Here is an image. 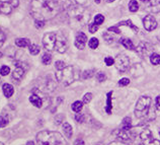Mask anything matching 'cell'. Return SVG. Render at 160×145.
<instances>
[{
    "label": "cell",
    "instance_id": "obj_1",
    "mask_svg": "<svg viewBox=\"0 0 160 145\" xmlns=\"http://www.w3.org/2000/svg\"><path fill=\"white\" fill-rule=\"evenodd\" d=\"M60 11V6L56 0H32L30 13L35 20H48L54 18Z\"/></svg>",
    "mask_w": 160,
    "mask_h": 145
},
{
    "label": "cell",
    "instance_id": "obj_2",
    "mask_svg": "<svg viewBox=\"0 0 160 145\" xmlns=\"http://www.w3.org/2000/svg\"><path fill=\"white\" fill-rule=\"evenodd\" d=\"M43 45L48 51H57L59 53H65L68 48V41L63 34L51 32L44 35Z\"/></svg>",
    "mask_w": 160,
    "mask_h": 145
},
{
    "label": "cell",
    "instance_id": "obj_3",
    "mask_svg": "<svg viewBox=\"0 0 160 145\" xmlns=\"http://www.w3.org/2000/svg\"><path fill=\"white\" fill-rule=\"evenodd\" d=\"M135 116L145 122L153 120L155 118V107L152 104L151 97L145 96L138 99L135 108Z\"/></svg>",
    "mask_w": 160,
    "mask_h": 145
},
{
    "label": "cell",
    "instance_id": "obj_4",
    "mask_svg": "<svg viewBox=\"0 0 160 145\" xmlns=\"http://www.w3.org/2000/svg\"><path fill=\"white\" fill-rule=\"evenodd\" d=\"M68 18L70 25H75V27H84L88 20V14L82 6L74 5L69 7Z\"/></svg>",
    "mask_w": 160,
    "mask_h": 145
},
{
    "label": "cell",
    "instance_id": "obj_5",
    "mask_svg": "<svg viewBox=\"0 0 160 145\" xmlns=\"http://www.w3.org/2000/svg\"><path fill=\"white\" fill-rule=\"evenodd\" d=\"M37 140L41 145H67L66 140L59 132L42 131L38 133Z\"/></svg>",
    "mask_w": 160,
    "mask_h": 145
},
{
    "label": "cell",
    "instance_id": "obj_6",
    "mask_svg": "<svg viewBox=\"0 0 160 145\" xmlns=\"http://www.w3.org/2000/svg\"><path fill=\"white\" fill-rule=\"evenodd\" d=\"M56 78L59 82L67 86L79 78V70L74 66H66L62 70H58L56 73Z\"/></svg>",
    "mask_w": 160,
    "mask_h": 145
},
{
    "label": "cell",
    "instance_id": "obj_7",
    "mask_svg": "<svg viewBox=\"0 0 160 145\" xmlns=\"http://www.w3.org/2000/svg\"><path fill=\"white\" fill-rule=\"evenodd\" d=\"M20 5V0H9V1H0V14L8 15L12 12L15 7Z\"/></svg>",
    "mask_w": 160,
    "mask_h": 145
},
{
    "label": "cell",
    "instance_id": "obj_8",
    "mask_svg": "<svg viewBox=\"0 0 160 145\" xmlns=\"http://www.w3.org/2000/svg\"><path fill=\"white\" fill-rule=\"evenodd\" d=\"M114 64H116L117 69L121 72H125L130 68V60L125 54H120L114 59Z\"/></svg>",
    "mask_w": 160,
    "mask_h": 145
},
{
    "label": "cell",
    "instance_id": "obj_9",
    "mask_svg": "<svg viewBox=\"0 0 160 145\" xmlns=\"http://www.w3.org/2000/svg\"><path fill=\"white\" fill-rule=\"evenodd\" d=\"M141 141H142L143 145H160V141L157 139H155L152 135V133L150 130H144L140 135Z\"/></svg>",
    "mask_w": 160,
    "mask_h": 145
},
{
    "label": "cell",
    "instance_id": "obj_10",
    "mask_svg": "<svg viewBox=\"0 0 160 145\" xmlns=\"http://www.w3.org/2000/svg\"><path fill=\"white\" fill-rule=\"evenodd\" d=\"M143 25H144V28L146 30H154L155 28H157V21L155 20L154 16L152 15H147L145 16V18L143 20Z\"/></svg>",
    "mask_w": 160,
    "mask_h": 145
},
{
    "label": "cell",
    "instance_id": "obj_11",
    "mask_svg": "<svg viewBox=\"0 0 160 145\" xmlns=\"http://www.w3.org/2000/svg\"><path fill=\"white\" fill-rule=\"evenodd\" d=\"M86 42H87L86 35H85L84 33H82V32L77 33L76 38H75V46H76V48L79 49V50H83L85 48Z\"/></svg>",
    "mask_w": 160,
    "mask_h": 145
},
{
    "label": "cell",
    "instance_id": "obj_12",
    "mask_svg": "<svg viewBox=\"0 0 160 145\" xmlns=\"http://www.w3.org/2000/svg\"><path fill=\"white\" fill-rule=\"evenodd\" d=\"M114 134H117V137L120 139V141L122 142H127L132 138V134H131V130H123V129H120V130H117L114 132Z\"/></svg>",
    "mask_w": 160,
    "mask_h": 145
},
{
    "label": "cell",
    "instance_id": "obj_13",
    "mask_svg": "<svg viewBox=\"0 0 160 145\" xmlns=\"http://www.w3.org/2000/svg\"><path fill=\"white\" fill-rule=\"evenodd\" d=\"M136 51L138 52V54H139L140 56L145 58V56H147L148 54L151 52V47H150L147 43H141L139 46L136 48Z\"/></svg>",
    "mask_w": 160,
    "mask_h": 145
},
{
    "label": "cell",
    "instance_id": "obj_14",
    "mask_svg": "<svg viewBox=\"0 0 160 145\" xmlns=\"http://www.w3.org/2000/svg\"><path fill=\"white\" fill-rule=\"evenodd\" d=\"M147 9L152 13L160 12V0H150Z\"/></svg>",
    "mask_w": 160,
    "mask_h": 145
},
{
    "label": "cell",
    "instance_id": "obj_15",
    "mask_svg": "<svg viewBox=\"0 0 160 145\" xmlns=\"http://www.w3.org/2000/svg\"><path fill=\"white\" fill-rule=\"evenodd\" d=\"M30 103H32L35 107H37V108H42V107H43V99H41L40 96H38L37 94H32V96H30Z\"/></svg>",
    "mask_w": 160,
    "mask_h": 145
},
{
    "label": "cell",
    "instance_id": "obj_16",
    "mask_svg": "<svg viewBox=\"0 0 160 145\" xmlns=\"http://www.w3.org/2000/svg\"><path fill=\"white\" fill-rule=\"evenodd\" d=\"M2 89H3V94L6 97H10L14 92L13 86L11 84H9V83H5V84H3Z\"/></svg>",
    "mask_w": 160,
    "mask_h": 145
},
{
    "label": "cell",
    "instance_id": "obj_17",
    "mask_svg": "<svg viewBox=\"0 0 160 145\" xmlns=\"http://www.w3.org/2000/svg\"><path fill=\"white\" fill-rule=\"evenodd\" d=\"M15 44L20 48H25V47L30 46V41L28 39H25V38H20V39L15 40Z\"/></svg>",
    "mask_w": 160,
    "mask_h": 145
},
{
    "label": "cell",
    "instance_id": "obj_18",
    "mask_svg": "<svg viewBox=\"0 0 160 145\" xmlns=\"http://www.w3.org/2000/svg\"><path fill=\"white\" fill-rule=\"evenodd\" d=\"M23 74H25V69L22 67H16V69L12 73V78L15 80H20L23 76Z\"/></svg>",
    "mask_w": 160,
    "mask_h": 145
},
{
    "label": "cell",
    "instance_id": "obj_19",
    "mask_svg": "<svg viewBox=\"0 0 160 145\" xmlns=\"http://www.w3.org/2000/svg\"><path fill=\"white\" fill-rule=\"evenodd\" d=\"M123 130H131L132 129V120L130 117H126L122 122V128Z\"/></svg>",
    "mask_w": 160,
    "mask_h": 145
},
{
    "label": "cell",
    "instance_id": "obj_20",
    "mask_svg": "<svg viewBox=\"0 0 160 145\" xmlns=\"http://www.w3.org/2000/svg\"><path fill=\"white\" fill-rule=\"evenodd\" d=\"M63 131L65 133L66 137L67 138H71L72 137V134H73V131H72V127L69 123H64L63 124Z\"/></svg>",
    "mask_w": 160,
    "mask_h": 145
},
{
    "label": "cell",
    "instance_id": "obj_21",
    "mask_svg": "<svg viewBox=\"0 0 160 145\" xmlns=\"http://www.w3.org/2000/svg\"><path fill=\"white\" fill-rule=\"evenodd\" d=\"M121 44L123 45L125 48H127L129 50H136L135 45L133 44V42L130 39H122L121 40Z\"/></svg>",
    "mask_w": 160,
    "mask_h": 145
},
{
    "label": "cell",
    "instance_id": "obj_22",
    "mask_svg": "<svg viewBox=\"0 0 160 145\" xmlns=\"http://www.w3.org/2000/svg\"><path fill=\"white\" fill-rule=\"evenodd\" d=\"M150 62L153 65H160V55L156 53H153L150 55Z\"/></svg>",
    "mask_w": 160,
    "mask_h": 145
},
{
    "label": "cell",
    "instance_id": "obj_23",
    "mask_svg": "<svg viewBox=\"0 0 160 145\" xmlns=\"http://www.w3.org/2000/svg\"><path fill=\"white\" fill-rule=\"evenodd\" d=\"M83 108V103L82 102H75V103L72 104V110L75 112V113H80V111L82 110Z\"/></svg>",
    "mask_w": 160,
    "mask_h": 145
},
{
    "label": "cell",
    "instance_id": "obj_24",
    "mask_svg": "<svg viewBox=\"0 0 160 145\" xmlns=\"http://www.w3.org/2000/svg\"><path fill=\"white\" fill-rule=\"evenodd\" d=\"M129 9H130L131 12H136V11L139 9V4L136 0H131L130 3H129Z\"/></svg>",
    "mask_w": 160,
    "mask_h": 145
},
{
    "label": "cell",
    "instance_id": "obj_25",
    "mask_svg": "<svg viewBox=\"0 0 160 145\" xmlns=\"http://www.w3.org/2000/svg\"><path fill=\"white\" fill-rule=\"evenodd\" d=\"M111 94H113L111 91L107 94V101H106V111L107 114L111 113Z\"/></svg>",
    "mask_w": 160,
    "mask_h": 145
},
{
    "label": "cell",
    "instance_id": "obj_26",
    "mask_svg": "<svg viewBox=\"0 0 160 145\" xmlns=\"http://www.w3.org/2000/svg\"><path fill=\"white\" fill-rule=\"evenodd\" d=\"M119 25H127V27H130L132 30H134L135 32H138V28L135 27V25H133V22L131 20H125V21H121L120 23H118V25L117 27H119Z\"/></svg>",
    "mask_w": 160,
    "mask_h": 145
},
{
    "label": "cell",
    "instance_id": "obj_27",
    "mask_svg": "<svg viewBox=\"0 0 160 145\" xmlns=\"http://www.w3.org/2000/svg\"><path fill=\"white\" fill-rule=\"evenodd\" d=\"M42 62H43V64H45V65H49V64L52 62L51 54H49V53L44 54L42 57Z\"/></svg>",
    "mask_w": 160,
    "mask_h": 145
},
{
    "label": "cell",
    "instance_id": "obj_28",
    "mask_svg": "<svg viewBox=\"0 0 160 145\" xmlns=\"http://www.w3.org/2000/svg\"><path fill=\"white\" fill-rule=\"evenodd\" d=\"M98 45H99V42L96 38H92V39H90V41L88 42V46H89L90 49H96L97 47H98Z\"/></svg>",
    "mask_w": 160,
    "mask_h": 145
},
{
    "label": "cell",
    "instance_id": "obj_29",
    "mask_svg": "<svg viewBox=\"0 0 160 145\" xmlns=\"http://www.w3.org/2000/svg\"><path fill=\"white\" fill-rule=\"evenodd\" d=\"M28 50H30V53L32 54V55H38V54L40 53V47L35 44L30 45Z\"/></svg>",
    "mask_w": 160,
    "mask_h": 145
},
{
    "label": "cell",
    "instance_id": "obj_30",
    "mask_svg": "<svg viewBox=\"0 0 160 145\" xmlns=\"http://www.w3.org/2000/svg\"><path fill=\"white\" fill-rule=\"evenodd\" d=\"M104 21V16L102 15V14H97V15H95V17H94L95 25H101Z\"/></svg>",
    "mask_w": 160,
    "mask_h": 145
},
{
    "label": "cell",
    "instance_id": "obj_31",
    "mask_svg": "<svg viewBox=\"0 0 160 145\" xmlns=\"http://www.w3.org/2000/svg\"><path fill=\"white\" fill-rule=\"evenodd\" d=\"M94 75V70H86L82 73V77L84 79H88V78H91Z\"/></svg>",
    "mask_w": 160,
    "mask_h": 145
},
{
    "label": "cell",
    "instance_id": "obj_32",
    "mask_svg": "<svg viewBox=\"0 0 160 145\" xmlns=\"http://www.w3.org/2000/svg\"><path fill=\"white\" fill-rule=\"evenodd\" d=\"M9 72H10V68H9L8 66L3 65L1 68H0V74H1L2 76H5V75H7Z\"/></svg>",
    "mask_w": 160,
    "mask_h": 145
},
{
    "label": "cell",
    "instance_id": "obj_33",
    "mask_svg": "<svg viewBox=\"0 0 160 145\" xmlns=\"http://www.w3.org/2000/svg\"><path fill=\"white\" fill-rule=\"evenodd\" d=\"M9 123V119L6 118L5 116H1L0 117V127H5V126Z\"/></svg>",
    "mask_w": 160,
    "mask_h": 145
},
{
    "label": "cell",
    "instance_id": "obj_34",
    "mask_svg": "<svg viewBox=\"0 0 160 145\" xmlns=\"http://www.w3.org/2000/svg\"><path fill=\"white\" fill-rule=\"evenodd\" d=\"M96 79H97V81H99V82L104 81V80L106 79V73H104V72H98V73H97V74H96Z\"/></svg>",
    "mask_w": 160,
    "mask_h": 145
},
{
    "label": "cell",
    "instance_id": "obj_35",
    "mask_svg": "<svg viewBox=\"0 0 160 145\" xmlns=\"http://www.w3.org/2000/svg\"><path fill=\"white\" fill-rule=\"evenodd\" d=\"M102 37L104 38V40H106V42L107 44H111V43H113L114 41V37H111V35H109V33H104V35H102Z\"/></svg>",
    "mask_w": 160,
    "mask_h": 145
},
{
    "label": "cell",
    "instance_id": "obj_36",
    "mask_svg": "<svg viewBox=\"0 0 160 145\" xmlns=\"http://www.w3.org/2000/svg\"><path fill=\"white\" fill-rule=\"evenodd\" d=\"M88 30H89V33L94 34V33L97 32V30H98V25H95V23H90V25H88Z\"/></svg>",
    "mask_w": 160,
    "mask_h": 145
},
{
    "label": "cell",
    "instance_id": "obj_37",
    "mask_svg": "<svg viewBox=\"0 0 160 145\" xmlns=\"http://www.w3.org/2000/svg\"><path fill=\"white\" fill-rule=\"evenodd\" d=\"M75 120L77 121L78 123H83V122H84V120H85V116L83 115V114L78 113V114H76V115H75Z\"/></svg>",
    "mask_w": 160,
    "mask_h": 145
},
{
    "label": "cell",
    "instance_id": "obj_38",
    "mask_svg": "<svg viewBox=\"0 0 160 145\" xmlns=\"http://www.w3.org/2000/svg\"><path fill=\"white\" fill-rule=\"evenodd\" d=\"M55 67H56L57 70H62L63 68L66 67V65L63 61H57V62L55 63Z\"/></svg>",
    "mask_w": 160,
    "mask_h": 145
},
{
    "label": "cell",
    "instance_id": "obj_39",
    "mask_svg": "<svg viewBox=\"0 0 160 145\" xmlns=\"http://www.w3.org/2000/svg\"><path fill=\"white\" fill-rule=\"evenodd\" d=\"M92 99V94H90V92H88V94H84V96H83V103L84 104H88L90 103V101H91Z\"/></svg>",
    "mask_w": 160,
    "mask_h": 145
},
{
    "label": "cell",
    "instance_id": "obj_40",
    "mask_svg": "<svg viewBox=\"0 0 160 145\" xmlns=\"http://www.w3.org/2000/svg\"><path fill=\"white\" fill-rule=\"evenodd\" d=\"M130 83V79L129 78H122V79L119 81V85L120 86H126Z\"/></svg>",
    "mask_w": 160,
    "mask_h": 145
},
{
    "label": "cell",
    "instance_id": "obj_41",
    "mask_svg": "<svg viewBox=\"0 0 160 145\" xmlns=\"http://www.w3.org/2000/svg\"><path fill=\"white\" fill-rule=\"evenodd\" d=\"M35 27H37L38 28H44L45 21H44V20H35Z\"/></svg>",
    "mask_w": 160,
    "mask_h": 145
},
{
    "label": "cell",
    "instance_id": "obj_42",
    "mask_svg": "<svg viewBox=\"0 0 160 145\" xmlns=\"http://www.w3.org/2000/svg\"><path fill=\"white\" fill-rule=\"evenodd\" d=\"M104 62H106L107 66H111L114 63V60L111 58V57H106V58L104 59Z\"/></svg>",
    "mask_w": 160,
    "mask_h": 145
},
{
    "label": "cell",
    "instance_id": "obj_43",
    "mask_svg": "<svg viewBox=\"0 0 160 145\" xmlns=\"http://www.w3.org/2000/svg\"><path fill=\"white\" fill-rule=\"evenodd\" d=\"M107 30H109V32H111V33H114V34H120L121 33V30H119V28L117 27H111V28H107Z\"/></svg>",
    "mask_w": 160,
    "mask_h": 145
},
{
    "label": "cell",
    "instance_id": "obj_44",
    "mask_svg": "<svg viewBox=\"0 0 160 145\" xmlns=\"http://www.w3.org/2000/svg\"><path fill=\"white\" fill-rule=\"evenodd\" d=\"M4 41H5V35H4V33L0 30V46H2V44L4 43Z\"/></svg>",
    "mask_w": 160,
    "mask_h": 145
},
{
    "label": "cell",
    "instance_id": "obj_45",
    "mask_svg": "<svg viewBox=\"0 0 160 145\" xmlns=\"http://www.w3.org/2000/svg\"><path fill=\"white\" fill-rule=\"evenodd\" d=\"M155 104H156V107L155 108L157 109V110H160V96H158L156 97V101H155Z\"/></svg>",
    "mask_w": 160,
    "mask_h": 145
},
{
    "label": "cell",
    "instance_id": "obj_46",
    "mask_svg": "<svg viewBox=\"0 0 160 145\" xmlns=\"http://www.w3.org/2000/svg\"><path fill=\"white\" fill-rule=\"evenodd\" d=\"M109 145H129V144H127L126 142H122V141H114V142H111Z\"/></svg>",
    "mask_w": 160,
    "mask_h": 145
},
{
    "label": "cell",
    "instance_id": "obj_47",
    "mask_svg": "<svg viewBox=\"0 0 160 145\" xmlns=\"http://www.w3.org/2000/svg\"><path fill=\"white\" fill-rule=\"evenodd\" d=\"M74 145H85V143L82 139H77L75 142H74Z\"/></svg>",
    "mask_w": 160,
    "mask_h": 145
},
{
    "label": "cell",
    "instance_id": "obj_48",
    "mask_svg": "<svg viewBox=\"0 0 160 145\" xmlns=\"http://www.w3.org/2000/svg\"><path fill=\"white\" fill-rule=\"evenodd\" d=\"M27 145H35V143H33V141H28V143H27Z\"/></svg>",
    "mask_w": 160,
    "mask_h": 145
},
{
    "label": "cell",
    "instance_id": "obj_49",
    "mask_svg": "<svg viewBox=\"0 0 160 145\" xmlns=\"http://www.w3.org/2000/svg\"><path fill=\"white\" fill-rule=\"evenodd\" d=\"M94 2H95V3H97V4H99L100 2H101V0H94Z\"/></svg>",
    "mask_w": 160,
    "mask_h": 145
},
{
    "label": "cell",
    "instance_id": "obj_50",
    "mask_svg": "<svg viewBox=\"0 0 160 145\" xmlns=\"http://www.w3.org/2000/svg\"><path fill=\"white\" fill-rule=\"evenodd\" d=\"M140 1H142V2H149L150 0H140Z\"/></svg>",
    "mask_w": 160,
    "mask_h": 145
},
{
    "label": "cell",
    "instance_id": "obj_51",
    "mask_svg": "<svg viewBox=\"0 0 160 145\" xmlns=\"http://www.w3.org/2000/svg\"><path fill=\"white\" fill-rule=\"evenodd\" d=\"M107 2H113V1H114V0H106Z\"/></svg>",
    "mask_w": 160,
    "mask_h": 145
},
{
    "label": "cell",
    "instance_id": "obj_52",
    "mask_svg": "<svg viewBox=\"0 0 160 145\" xmlns=\"http://www.w3.org/2000/svg\"><path fill=\"white\" fill-rule=\"evenodd\" d=\"M1 57H2V53L0 52V58H1Z\"/></svg>",
    "mask_w": 160,
    "mask_h": 145
},
{
    "label": "cell",
    "instance_id": "obj_53",
    "mask_svg": "<svg viewBox=\"0 0 160 145\" xmlns=\"http://www.w3.org/2000/svg\"><path fill=\"white\" fill-rule=\"evenodd\" d=\"M0 145H4V144H3V143H2V142H1V141H0Z\"/></svg>",
    "mask_w": 160,
    "mask_h": 145
},
{
    "label": "cell",
    "instance_id": "obj_54",
    "mask_svg": "<svg viewBox=\"0 0 160 145\" xmlns=\"http://www.w3.org/2000/svg\"><path fill=\"white\" fill-rule=\"evenodd\" d=\"M159 134H160V131H159Z\"/></svg>",
    "mask_w": 160,
    "mask_h": 145
}]
</instances>
